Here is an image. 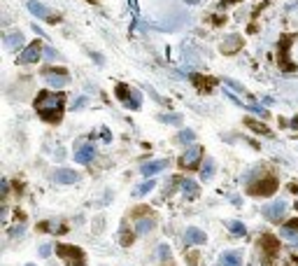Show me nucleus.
<instances>
[{
  "instance_id": "nucleus-1",
  "label": "nucleus",
  "mask_w": 298,
  "mask_h": 266,
  "mask_svg": "<svg viewBox=\"0 0 298 266\" xmlns=\"http://www.w3.org/2000/svg\"><path fill=\"white\" fill-rule=\"evenodd\" d=\"M63 105H65V96L56 91H40L35 98V110L38 114L49 124H59L63 117Z\"/></svg>"
},
{
  "instance_id": "nucleus-2",
  "label": "nucleus",
  "mask_w": 298,
  "mask_h": 266,
  "mask_svg": "<svg viewBox=\"0 0 298 266\" xmlns=\"http://www.w3.org/2000/svg\"><path fill=\"white\" fill-rule=\"evenodd\" d=\"M296 35H282L280 42H277V66L284 70V73H294L296 70V63L289 59V47L294 45Z\"/></svg>"
},
{
  "instance_id": "nucleus-3",
  "label": "nucleus",
  "mask_w": 298,
  "mask_h": 266,
  "mask_svg": "<svg viewBox=\"0 0 298 266\" xmlns=\"http://www.w3.org/2000/svg\"><path fill=\"white\" fill-rule=\"evenodd\" d=\"M56 255L65 262V266H84L86 264L84 252L79 250V248H75V245L59 243V245H56Z\"/></svg>"
},
{
  "instance_id": "nucleus-4",
  "label": "nucleus",
  "mask_w": 298,
  "mask_h": 266,
  "mask_svg": "<svg viewBox=\"0 0 298 266\" xmlns=\"http://www.w3.org/2000/svg\"><path fill=\"white\" fill-rule=\"evenodd\" d=\"M117 98L123 100V105L130 107V110H140V105H142L140 93L133 91V89H130V87H126V84H117Z\"/></svg>"
},
{
  "instance_id": "nucleus-5",
  "label": "nucleus",
  "mask_w": 298,
  "mask_h": 266,
  "mask_svg": "<svg viewBox=\"0 0 298 266\" xmlns=\"http://www.w3.org/2000/svg\"><path fill=\"white\" fill-rule=\"evenodd\" d=\"M275 189H277V180L273 177V175H266L263 180H259V182H252L249 187H247V191H249L252 196H270Z\"/></svg>"
},
{
  "instance_id": "nucleus-6",
  "label": "nucleus",
  "mask_w": 298,
  "mask_h": 266,
  "mask_svg": "<svg viewBox=\"0 0 298 266\" xmlns=\"http://www.w3.org/2000/svg\"><path fill=\"white\" fill-rule=\"evenodd\" d=\"M42 49H45V47L40 45L38 40H35V42H31V45H28L21 52V56H19V63H23V66H26V63H38L40 56H42Z\"/></svg>"
},
{
  "instance_id": "nucleus-7",
  "label": "nucleus",
  "mask_w": 298,
  "mask_h": 266,
  "mask_svg": "<svg viewBox=\"0 0 298 266\" xmlns=\"http://www.w3.org/2000/svg\"><path fill=\"white\" fill-rule=\"evenodd\" d=\"M284 213H287V203L284 201H273V203H268L263 208V217L270 222H280L284 217Z\"/></svg>"
},
{
  "instance_id": "nucleus-8",
  "label": "nucleus",
  "mask_w": 298,
  "mask_h": 266,
  "mask_svg": "<svg viewBox=\"0 0 298 266\" xmlns=\"http://www.w3.org/2000/svg\"><path fill=\"white\" fill-rule=\"evenodd\" d=\"M259 245L263 248V255H266V257H275L277 252H280V241H277L275 236H270V234L261 236Z\"/></svg>"
},
{
  "instance_id": "nucleus-9",
  "label": "nucleus",
  "mask_w": 298,
  "mask_h": 266,
  "mask_svg": "<svg viewBox=\"0 0 298 266\" xmlns=\"http://www.w3.org/2000/svg\"><path fill=\"white\" fill-rule=\"evenodd\" d=\"M93 157H96V147L89 145V143L79 145V147L75 150V161H77V164H91Z\"/></svg>"
},
{
  "instance_id": "nucleus-10",
  "label": "nucleus",
  "mask_w": 298,
  "mask_h": 266,
  "mask_svg": "<svg viewBox=\"0 0 298 266\" xmlns=\"http://www.w3.org/2000/svg\"><path fill=\"white\" fill-rule=\"evenodd\" d=\"M200 157H203V150H200V147H191V150H186V154L179 159V164H182L184 168H196Z\"/></svg>"
},
{
  "instance_id": "nucleus-11",
  "label": "nucleus",
  "mask_w": 298,
  "mask_h": 266,
  "mask_svg": "<svg viewBox=\"0 0 298 266\" xmlns=\"http://www.w3.org/2000/svg\"><path fill=\"white\" fill-rule=\"evenodd\" d=\"M54 180L61 184H72L79 180V173L70 171V168H59V171H54Z\"/></svg>"
},
{
  "instance_id": "nucleus-12",
  "label": "nucleus",
  "mask_w": 298,
  "mask_h": 266,
  "mask_svg": "<svg viewBox=\"0 0 298 266\" xmlns=\"http://www.w3.org/2000/svg\"><path fill=\"white\" fill-rule=\"evenodd\" d=\"M205 241H207L205 231H200V229H196V227L186 229V234H184V243L186 245H203Z\"/></svg>"
},
{
  "instance_id": "nucleus-13",
  "label": "nucleus",
  "mask_w": 298,
  "mask_h": 266,
  "mask_svg": "<svg viewBox=\"0 0 298 266\" xmlns=\"http://www.w3.org/2000/svg\"><path fill=\"white\" fill-rule=\"evenodd\" d=\"M163 168H168V159H159V161H147V164H142V168H140V173L142 175H154V173H161Z\"/></svg>"
},
{
  "instance_id": "nucleus-14",
  "label": "nucleus",
  "mask_w": 298,
  "mask_h": 266,
  "mask_svg": "<svg viewBox=\"0 0 298 266\" xmlns=\"http://www.w3.org/2000/svg\"><path fill=\"white\" fill-rule=\"evenodd\" d=\"M28 9H31L35 16H40V19H49V21H59V16H52L49 14V9L42 5V2H38V0H31L28 2Z\"/></svg>"
},
{
  "instance_id": "nucleus-15",
  "label": "nucleus",
  "mask_w": 298,
  "mask_h": 266,
  "mask_svg": "<svg viewBox=\"0 0 298 266\" xmlns=\"http://www.w3.org/2000/svg\"><path fill=\"white\" fill-rule=\"evenodd\" d=\"M240 45H242V38L240 35H231V38H226L222 42V52L224 54H233L240 49Z\"/></svg>"
},
{
  "instance_id": "nucleus-16",
  "label": "nucleus",
  "mask_w": 298,
  "mask_h": 266,
  "mask_svg": "<svg viewBox=\"0 0 298 266\" xmlns=\"http://www.w3.org/2000/svg\"><path fill=\"white\" fill-rule=\"evenodd\" d=\"M191 82L198 87L200 91H212V87H214L212 77H203V75H198V73H193L191 75Z\"/></svg>"
},
{
  "instance_id": "nucleus-17",
  "label": "nucleus",
  "mask_w": 298,
  "mask_h": 266,
  "mask_svg": "<svg viewBox=\"0 0 298 266\" xmlns=\"http://www.w3.org/2000/svg\"><path fill=\"white\" fill-rule=\"evenodd\" d=\"M222 266H242L240 252H224L222 255Z\"/></svg>"
},
{
  "instance_id": "nucleus-18",
  "label": "nucleus",
  "mask_w": 298,
  "mask_h": 266,
  "mask_svg": "<svg viewBox=\"0 0 298 266\" xmlns=\"http://www.w3.org/2000/svg\"><path fill=\"white\" fill-rule=\"evenodd\" d=\"M182 189H184V196L186 198H198V184L193 182V180H189V177H186V180H182Z\"/></svg>"
},
{
  "instance_id": "nucleus-19",
  "label": "nucleus",
  "mask_w": 298,
  "mask_h": 266,
  "mask_svg": "<svg viewBox=\"0 0 298 266\" xmlns=\"http://www.w3.org/2000/svg\"><path fill=\"white\" fill-rule=\"evenodd\" d=\"M154 227H156V222H154L152 217H142V220L135 222V231H138V234H149Z\"/></svg>"
},
{
  "instance_id": "nucleus-20",
  "label": "nucleus",
  "mask_w": 298,
  "mask_h": 266,
  "mask_svg": "<svg viewBox=\"0 0 298 266\" xmlns=\"http://www.w3.org/2000/svg\"><path fill=\"white\" fill-rule=\"evenodd\" d=\"M23 45V35L19 31L16 33H9L7 38H5V47H7V49H19V47Z\"/></svg>"
},
{
  "instance_id": "nucleus-21",
  "label": "nucleus",
  "mask_w": 298,
  "mask_h": 266,
  "mask_svg": "<svg viewBox=\"0 0 298 266\" xmlns=\"http://www.w3.org/2000/svg\"><path fill=\"white\" fill-rule=\"evenodd\" d=\"M212 175H214V161L205 159V164H203V168H200V177H203V180H210Z\"/></svg>"
},
{
  "instance_id": "nucleus-22",
  "label": "nucleus",
  "mask_w": 298,
  "mask_h": 266,
  "mask_svg": "<svg viewBox=\"0 0 298 266\" xmlns=\"http://www.w3.org/2000/svg\"><path fill=\"white\" fill-rule=\"evenodd\" d=\"M229 229H231V234H233V236H245L247 234L245 224H242V222H236V220L229 222Z\"/></svg>"
},
{
  "instance_id": "nucleus-23",
  "label": "nucleus",
  "mask_w": 298,
  "mask_h": 266,
  "mask_svg": "<svg viewBox=\"0 0 298 266\" xmlns=\"http://www.w3.org/2000/svg\"><path fill=\"white\" fill-rule=\"evenodd\" d=\"M45 77L52 87H65L68 84V75H45Z\"/></svg>"
},
{
  "instance_id": "nucleus-24",
  "label": "nucleus",
  "mask_w": 298,
  "mask_h": 266,
  "mask_svg": "<svg viewBox=\"0 0 298 266\" xmlns=\"http://www.w3.org/2000/svg\"><path fill=\"white\" fill-rule=\"evenodd\" d=\"M247 126L252 131H256V133H263V136H270V129L268 126H263V124H259V122H254V119H247Z\"/></svg>"
},
{
  "instance_id": "nucleus-25",
  "label": "nucleus",
  "mask_w": 298,
  "mask_h": 266,
  "mask_svg": "<svg viewBox=\"0 0 298 266\" xmlns=\"http://www.w3.org/2000/svg\"><path fill=\"white\" fill-rule=\"evenodd\" d=\"M154 187H156V182H154V180H147V182H142L138 189H135V196H145V194H149Z\"/></svg>"
},
{
  "instance_id": "nucleus-26",
  "label": "nucleus",
  "mask_w": 298,
  "mask_h": 266,
  "mask_svg": "<svg viewBox=\"0 0 298 266\" xmlns=\"http://www.w3.org/2000/svg\"><path fill=\"white\" fill-rule=\"evenodd\" d=\"M159 119L166 124H182V117H179V114H161Z\"/></svg>"
},
{
  "instance_id": "nucleus-27",
  "label": "nucleus",
  "mask_w": 298,
  "mask_h": 266,
  "mask_svg": "<svg viewBox=\"0 0 298 266\" xmlns=\"http://www.w3.org/2000/svg\"><path fill=\"white\" fill-rule=\"evenodd\" d=\"M193 138H196V136H193V131H189V129H186V131H179V133H177V140H179V143H191Z\"/></svg>"
},
{
  "instance_id": "nucleus-28",
  "label": "nucleus",
  "mask_w": 298,
  "mask_h": 266,
  "mask_svg": "<svg viewBox=\"0 0 298 266\" xmlns=\"http://www.w3.org/2000/svg\"><path fill=\"white\" fill-rule=\"evenodd\" d=\"M282 236H284V238H289L291 243H296V245H298V234H296V231H294V229L284 227V229H282Z\"/></svg>"
},
{
  "instance_id": "nucleus-29",
  "label": "nucleus",
  "mask_w": 298,
  "mask_h": 266,
  "mask_svg": "<svg viewBox=\"0 0 298 266\" xmlns=\"http://www.w3.org/2000/svg\"><path fill=\"white\" fill-rule=\"evenodd\" d=\"M159 257L166 262V259H170V248L168 245H159Z\"/></svg>"
},
{
  "instance_id": "nucleus-30",
  "label": "nucleus",
  "mask_w": 298,
  "mask_h": 266,
  "mask_svg": "<svg viewBox=\"0 0 298 266\" xmlns=\"http://www.w3.org/2000/svg\"><path fill=\"white\" fill-rule=\"evenodd\" d=\"M52 255V245H42L40 248V257H49Z\"/></svg>"
},
{
  "instance_id": "nucleus-31",
  "label": "nucleus",
  "mask_w": 298,
  "mask_h": 266,
  "mask_svg": "<svg viewBox=\"0 0 298 266\" xmlns=\"http://www.w3.org/2000/svg\"><path fill=\"white\" fill-rule=\"evenodd\" d=\"M45 56L47 59H56V52H54L52 47H45Z\"/></svg>"
},
{
  "instance_id": "nucleus-32",
  "label": "nucleus",
  "mask_w": 298,
  "mask_h": 266,
  "mask_svg": "<svg viewBox=\"0 0 298 266\" xmlns=\"http://www.w3.org/2000/svg\"><path fill=\"white\" fill-rule=\"evenodd\" d=\"M226 84H229V87H233V89H236V91H245V89H242V87H240V84H236V82H233V80H226Z\"/></svg>"
},
{
  "instance_id": "nucleus-33",
  "label": "nucleus",
  "mask_w": 298,
  "mask_h": 266,
  "mask_svg": "<svg viewBox=\"0 0 298 266\" xmlns=\"http://www.w3.org/2000/svg\"><path fill=\"white\" fill-rule=\"evenodd\" d=\"M84 105H86V98H79L75 105H72V110H79V107H84Z\"/></svg>"
},
{
  "instance_id": "nucleus-34",
  "label": "nucleus",
  "mask_w": 298,
  "mask_h": 266,
  "mask_svg": "<svg viewBox=\"0 0 298 266\" xmlns=\"http://www.w3.org/2000/svg\"><path fill=\"white\" fill-rule=\"evenodd\" d=\"M287 227H289V229H294V231H298V217H296V220H291L289 224H287Z\"/></svg>"
},
{
  "instance_id": "nucleus-35",
  "label": "nucleus",
  "mask_w": 298,
  "mask_h": 266,
  "mask_svg": "<svg viewBox=\"0 0 298 266\" xmlns=\"http://www.w3.org/2000/svg\"><path fill=\"white\" fill-rule=\"evenodd\" d=\"M23 234V227H19V229H14V231H12V236H21Z\"/></svg>"
},
{
  "instance_id": "nucleus-36",
  "label": "nucleus",
  "mask_w": 298,
  "mask_h": 266,
  "mask_svg": "<svg viewBox=\"0 0 298 266\" xmlns=\"http://www.w3.org/2000/svg\"><path fill=\"white\" fill-rule=\"evenodd\" d=\"M291 126H294V129H298V114L294 117V119H291Z\"/></svg>"
},
{
  "instance_id": "nucleus-37",
  "label": "nucleus",
  "mask_w": 298,
  "mask_h": 266,
  "mask_svg": "<svg viewBox=\"0 0 298 266\" xmlns=\"http://www.w3.org/2000/svg\"><path fill=\"white\" fill-rule=\"evenodd\" d=\"M28 266H35V264H28Z\"/></svg>"
}]
</instances>
